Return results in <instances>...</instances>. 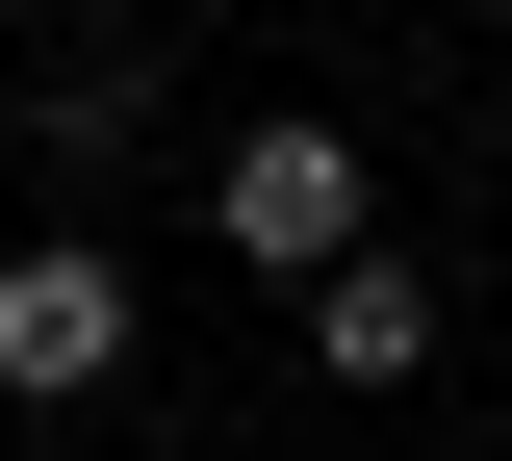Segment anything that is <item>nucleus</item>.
Returning <instances> with one entry per match:
<instances>
[{
	"mask_svg": "<svg viewBox=\"0 0 512 461\" xmlns=\"http://www.w3.org/2000/svg\"><path fill=\"white\" fill-rule=\"evenodd\" d=\"M205 205H231V257L333 282V257H359V129H231V180H205Z\"/></svg>",
	"mask_w": 512,
	"mask_h": 461,
	"instance_id": "nucleus-1",
	"label": "nucleus"
},
{
	"mask_svg": "<svg viewBox=\"0 0 512 461\" xmlns=\"http://www.w3.org/2000/svg\"><path fill=\"white\" fill-rule=\"evenodd\" d=\"M308 359H333V385H410V359H436V282H410V257L359 231V257L308 282Z\"/></svg>",
	"mask_w": 512,
	"mask_h": 461,
	"instance_id": "nucleus-3",
	"label": "nucleus"
},
{
	"mask_svg": "<svg viewBox=\"0 0 512 461\" xmlns=\"http://www.w3.org/2000/svg\"><path fill=\"white\" fill-rule=\"evenodd\" d=\"M103 359H128V282H103V257H0V385H26V410H77Z\"/></svg>",
	"mask_w": 512,
	"mask_h": 461,
	"instance_id": "nucleus-2",
	"label": "nucleus"
}]
</instances>
